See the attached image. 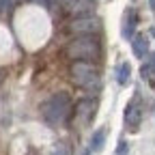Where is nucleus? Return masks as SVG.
Instances as JSON below:
<instances>
[{
  "mask_svg": "<svg viewBox=\"0 0 155 155\" xmlns=\"http://www.w3.org/2000/svg\"><path fill=\"white\" fill-rule=\"evenodd\" d=\"M73 112V104H71V97L67 93H54L52 97H48V99L43 101L41 106V114L48 125L52 127H61L69 121V116Z\"/></svg>",
  "mask_w": 155,
  "mask_h": 155,
  "instance_id": "obj_1",
  "label": "nucleus"
},
{
  "mask_svg": "<svg viewBox=\"0 0 155 155\" xmlns=\"http://www.w3.org/2000/svg\"><path fill=\"white\" fill-rule=\"evenodd\" d=\"M65 54L71 61H84L93 63L101 56V43L95 35H75V39L67 43Z\"/></svg>",
  "mask_w": 155,
  "mask_h": 155,
  "instance_id": "obj_2",
  "label": "nucleus"
},
{
  "mask_svg": "<svg viewBox=\"0 0 155 155\" xmlns=\"http://www.w3.org/2000/svg\"><path fill=\"white\" fill-rule=\"evenodd\" d=\"M71 82L80 88H86V91H97L101 86V75H99V69L93 67L91 63H84V61H73L71 69Z\"/></svg>",
  "mask_w": 155,
  "mask_h": 155,
  "instance_id": "obj_3",
  "label": "nucleus"
},
{
  "mask_svg": "<svg viewBox=\"0 0 155 155\" xmlns=\"http://www.w3.org/2000/svg\"><path fill=\"white\" fill-rule=\"evenodd\" d=\"M142 97H140V93L136 91L134 93V97L127 101V106H125V114H123V119H125V127L129 129V131H138L140 129V123H142Z\"/></svg>",
  "mask_w": 155,
  "mask_h": 155,
  "instance_id": "obj_4",
  "label": "nucleus"
},
{
  "mask_svg": "<svg viewBox=\"0 0 155 155\" xmlns=\"http://www.w3.org/2000/svg\"><path fill=\"white\" fill-rule=\"evenodd\" d=\"M67 30L71 35H97L101 30V22L93 15H80L67 26Z\"/></svg>",
  "mask_w": 155,
  "mask_h": 155,
  "instance_id": "obj_5",
  "label": "nucleus"
},
{
  "mask_svg": "<svg viewBox=\"0 0 155 155\" xmlns=\"http://www.w3.org/2000/svg\"><path fill=\"white\" fill-rule=\"evenodd\" d=\"M95 0H69L67 2V11L75 13V15H88L95 11Z\"/></svg>",
  "mask_w": 155,
  "mask_h": 155,
  "instance_id": "obj_6",
  "label": "nucleus"
},
{
  "mask_svg": "<svg viewBox=\"0 0 155 155\" xmlns=\"http://www.w3.org/2000/svg\"><path fill=\"white\" fill-rule=\"evenodd\" d=\"M136 9H127L125 13H123V26H121V35L125 37V39H131L134 37V30H136Z\"/></svg>",
  "mask_w": 155,
  "mask_h": 155,
  "instance_id": "obj_7",
  "label": "nucleus"
},
{
  "mask_svg": "<svg viewBox=\"0 0 155 155\" xmlns=\"http://www.w3.org/2000/svg\"><path fill=\"white\" fill-rule=\"evenodd\" d=\"M75 114L80 116L84 123H88V121L93 119V114H95V104H93V99H82L80 104L75 106Z\"/></svg>",
  "mask_w": 155,
  "mask_h": 155,
  "instance_id": "obj_8",
  "label": "nucleus"
},
{
  "mask_svg": "<svg viewBox=\"0 0 155 155\" xmlns=\"http://www.w3.org/2000/svg\"><path fill=\"white\" fill-rule=\"evenodd\" d=\"M131 39H134V41H131L134 56L144 58V54H147V50H149V41H147V37H144V35H134Z\"/></svg>",
  "mask_w": 155,
  "mask_h": 155,
  "instance_id": "obj_9",
  "label": "nucleus"
},
{
  "mask_svg": "<svg viewBox=\"0 0 155 155\" xmlns=\"http://www.w3.org/2000/svg\"><path fill=\"white\" fill-rule=\"evenodd\" d=\"M129 80H131V67H129V63H121L119 69H116V82L121 86H127Z\"/></svg>",
  "mask_w": 155,
  "mask_h": 155,
  "instance_id": "obj_10",
  "label": "nucleus"
},
{
  "mask_svg": "<svg viewBox=\"0 0 155 155\" xmlns=\"http://www.w3.org/2000/svg\"><path fill=\"white\" fill-rule=\"evenodd\" d=\"M104 142H106V129H97L93 134V140H91V149L93 153H99L104 149Z\"/></svg>",
  "mask_w": 155,
  "mask_h": 155,
  "instance_id": "obj_11",
  "label": "nucleus"
},
{
  "mask_svg": "<svg viewBox=\"0 0 155 155\" xmlns=\"http://www.w3.org/2000/svg\"><path fill=\"white\" fill-rule=\"evenodd\" d=\"M140 73H142V80H147V82H149V84L155 88V65H153V63H149V65H142Z\"/></svg>",
  "mask_w": 155,
  "mask_h": 155,
  "instance_id": "obj_12",
  "label": "nucleus"
},
{
  "mask_svg": "<svg viewBox=\"0 0 155 155\" xmlns=\"http://www.w3.org/2000/svg\"><path fill=\"white\" fill-rule=\"evenodd\" d=\"M116 155H129V142L127 140L119 142V147H116Z\"/></svg>",
  "mask_w": 155,
  "mask_h": 155,
  "instance_id": "obj_13",
  "label": "nucleus"
},
{
  "mask_svg": "<svg viewBox=\"0 0 155 155\" xmlns=\"http://www.w3.org/2000/svg\"><path fill=\"white\" fill-rule=\"evenodd\" d=\"M52 155H69V149H67V144H58V147L52 151Z\"/></svg>",
  "mask_w": 155,
  "mask_h": 155,
  "instance_id": "obj_14",
  "label": "nucleus"
},
{
  "mask_svg": "<svg viewBox=\"0 0 155 155\" xmlns=\"http://www.w3.org/2000/svg\"><path fill=\"white\" fill-rule=\"evenodd\" d=\"M149 5H151V9L155 11V0H149Z\"/></svg>",
  "mask_w": 155,
  "mask_h": 155,
  "instance_id": "obj_15",
  "label": "nucleus"
},
{
  "mask_svg": "<svg viewBox=\"0 0 155 155\" xmlns=\"http://www.w3.org/2000/svg\"><path fill=\"white\" fill-rule=\"evenodd\" d=\"M153 35H155V28H153Z\"/></svg>",
  "mask_w": 155,
  "mask_h": 155,
  "instance_id": "obj_16",
  "label": "nucleus"
},
{
  "mask_svg": "<svg viewBox=\"0 0 155 155\" xmlns=\"http://www.w3.org/2000/svg\"><path fill=\"white\" fill-rule=\"evenodd\" d=\"M153 65H155V63H153Z\"/></svg>",
  "mask_w": 155,
  "mask_h": 155,
  "instance_id": "obj_17",
  "label": "nucleus"
}]
</instances>
